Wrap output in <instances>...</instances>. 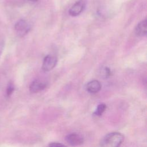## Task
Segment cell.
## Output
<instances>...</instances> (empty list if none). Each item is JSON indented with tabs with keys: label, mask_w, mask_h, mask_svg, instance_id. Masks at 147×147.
<instances>
[{
	"label": "cell",
	"mask_w": 147,
	"mask_h": 147,
	"mask_svg": "<svg viewBox=\"0 0 147 147\" xmlns=\"http://www.w3.org/2000/svg\"><path fill=\"white\" fill-rule=\"evenodd\" d=\"M57 58L51 55L46 56L43 60L42 69L44 71H49L56 66L57 63Z\"/></svg>",
	"instance_id": "obj_3"
},
{
	"label": "cell",
	"mask_w": 147,
	"mask_h": 147,
	"mask_svg": "<svg viewBox=\"0 0 147 147\" xmlns=\"http://www.w3.org/2000/svg\"><path fill=\"white\" fill-rule=\"evenodd\" d=\"M28 1H30V2H36V1H37L38 0H28Z\"/></svg>",
	"instance_id": "obj_14"
},
{
	"label": "cell",
	"mask_w": 147,
	"mask_h": 147,
	"mask_svg": "<svg viewBox=\"0 0 147 147\" xmlns=\"http://www.w3.org/2000/svg\"><path fill=\"white\" fill-rule=\"evenodd\" d=\"M106 109V105L104 103H101L98 106V107H97L96 109L95 110L94 114L95 115L100 116L103 113V112L105 111Z\"/></svg>",
	"instance_id": "obj_9"
},
{
	"label": "cell",
	"mask_w": 147,
	"mask_h": 147,
	"mask_svg": "<svg viewBox=\"0 0 147 147\" xmlns=\"http://www.w3.org/2000/svg\"><path fill=\"white\" fill-rule=\"evenodd\" d=\"M49 147H67L65 145L59 142H52L49 144Z\"/></svg>",
	"instance_id": "obj_13"
},
{
	"label": "cell",
	"mask_w": 147,
	"mask_h": 147,
	"mask_svg": "<svg viewBox=\"0 0 147 147\" xmlns=\"http://www.w3.org/2000/svg\"><path fill=\"white\" fill-rule=\"evenodd\" d=\"M14 90V86L13 84L11 83H10L8 84L7 87L6 88V95L7 96H10L13 92Z\"/></svg>",
	"instance_id": "obj_11"
},
{
	"label": "cell",
	"mask_w": 147,
	"mask_h": 147,
	"mask_svg": "<svg viewBox=\"0 0 147 147\" xmlns=\"http://www.w3.org/2000/svg\"><path fill=\"white\" fill-rule=\"evenodd\" d=\"M5 46V38L2 36H0V56Z\"/></svg>",
	"instance_id": "obj_12"
},
{
	"label": "cell",
	"mask_w": 147,
	"mask_h": 147,
	"mask_svg": "<svg viewBox=\"0 0 147 147\" xmlns=\"http://www.w3.org/2000/svg\"><path fill=\"white\" fill-rule=\"evenodd\" d=\"M147 23L146 20L141 21L136 26L135 29L136 34L138 36H144L146 34Z\"/></svg>",
	"instance_id": "obj_8"
},
{
	"label": "cell",
	"mask_w": 147,
	"mask_h": 147,
	"mask_svg": "<svg viewBox=\"0 0 147 147\" xmlns=\"http://www.w3.org/2000/svg\"><path fill=\"white\" fill-rule=\"evenodd\" d=\"M86 89L88 92L95 94L99 92L101 89V84L99 81L93 80L87 83Z\"/></svg>",
	"instance_id": "obj_6"
},
{
	"label": "cell",
	"mask_w": 147,
	"mask_h": 147,
	"mask_svg": "<svg viewBox=\"0 0 147 147\" xmlns=\"http://www.w3.org/2000/svg\"><path fill=\"white\" fill-rule=\"evenodd\" d=\"M86 6V2L84 0H79L69 9V14L73 17L79 15L84 10Z\"/></svg>",
	"instance_id": "obj_4"
},
{
	"label": "cell",
	"mask_w": 147,
	"mask_h": 147,
	"mask_svg": "<svg viewBox=\"0 0 147 147\" xmlns=\"http://www.w3.org/2000/svg\"><path fill=\"white\" fill-rule=\"evenodd\" d=\"M123 139V136L120 133H110L102 138L100 141V147H119Z\"/></svg>",
	"instance_id": "obj_1"
},
{
	"label": "cell",
	"mask_w": 147,
	"mask_h": 147,
	"mask_svg": "<svg viewBox=\"0 0 147 147\" xmlns=\"http://www.w3.org/2000/svg\"><path fill=\"white\" fill-rule=\"evenodd\" d=\"M100 74H101V75L102 77H103L105 78H107L110 76L111 71L109 68L105 67L101 69Z\"/></svg>",
	"instance_id": "obj_10"
},
{
	"label": "cell",
	"mask_w": 147,
	"mask_h": 147,
	"mask_svg": "<svg viewBox=\"0 0 147 147\" xmlns=\"http://www.w3.org/2000/svg\"><path fill=\"white\" fill-rule=\"evenodd\" d=\"M47 87L46 83L40 80H34L29 86V90L33 93H36L43 90Z\"/></svg>",
	"instance_id": "obj_7"
},
{
	"label": "cell",
	"mask_w": 147,
	"mask_h": 147,
	"mask_svg": "<svg viewBox=\"0 0 147 147\" xmlns=\"http://www.w3.org/2000/svg\"><path fill=\"white\" fill-rule=\"evenodd\" d=\"M65 140L69 145L74 146L80 145L84 142L83 138L77 133H71L67 135Z\"/></svg>",
	"instance_id": "obj_5"
},
{
	"label": "cell",
	"mask_w": 147,
	"mask_h": 147,
	"mask_svg": "<svg viewBox=\"0 0 147 147\" xmlns=\"http://www.w3.org/2000/svg\"><path fill=\"white\" fill-rule=\"evenodd\" d=\"M14 28L17 34L20 37H22L29 32L30 27L29 24L25 20H20L16 22Z\"/></svg>",
	"instance_id": "obj_2"
}]
</instances>
